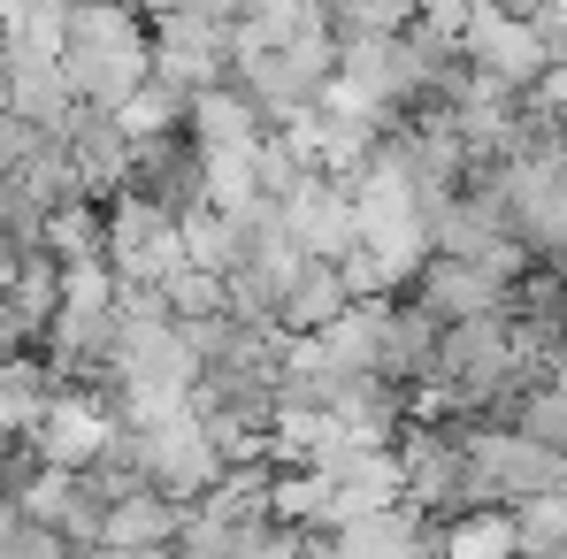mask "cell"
<instances>
[{"label":"cell","mask_w":567,"mask_h":559,"mask_svg":"<svg viewBox=\"0 0 567 559\" xmlns=\"http://www.w3.org/2000/svg\"><path fill=\"white\" fill-rule=\"evenodd\" d=\"M115 191H138L169 222H192L215 199V162H207V146H199L192 123H162V131H138L131 138V162H123V185Z\"/></svg>","instance_id":"7a4b0ae2"},{"label":"cell","mask_w":567,"mask_h":559,"mask_svg":"<svg viewBox=\"0 0 567 559\" xmlns=\"http://www.w3.org/2000/svg\"><path fill=\"white\" fill-rule=\"evenodd\" d=\"M522 269V261H514ZM506 261H468V253H445V246H422L414 269L391 283L399 299H414L430 322H461V314H483V307H506Z\"/></svg>","instance_id":"3957f363"},{"label":"cell","mask_w":567,"mask_h":559,"mask_svg":"<svg viewBox=\"0 0 567 559\" xmlns=\"http://www.w3.org/2000/svg\"><path fill=\"white\" fill-rule=\"evenodd\" d=\"M31 437H39L47 467H85L100 445H107V422H100L93 398H78V391H54V406H47V422H39Z\"/></svg>","instance_id":"5b68a950"},{"label":"cell","mask_w":567,"mask_h":559,"mask_svg":"<svg viewBox=\"0 0 567 559\" xmlns=\"http://www.w3.org/2000/svg\"><path fill=\"white\" fill-rule=\"evenodd\" d=\"M54 62H62L78 100L123 107L146 85V70H154V23H146L138 0H62Z\"/></svg>","instance_id":"6da1fadb"},{"label":"cell","mask_w":567,"mask_h":559,"mask_svg":"<svg viewBox=\"0 0 567 559\" xmlns=\"http://www.w3.org/2000/svg\"><path fill=\"white\" fill-rule=\"evenodd\" d=\"M177 521H185V506H177L169 490L138 483V490H123V498L107 506L100 545H107V552H162V545H177Z\"/></svg>","instance_id":"277c9868"}]
</instances>
